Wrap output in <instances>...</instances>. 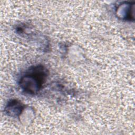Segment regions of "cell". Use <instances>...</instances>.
<instances>
[{
  "label": "cell",
  "instance_id": "cell-1",
  "mask_svg": "<svg viewBox=\"0 0 135 135\" xmlns=\"http://www.w3.org/2000/svg\"><path fill=\"white\" fill-rule=\"evenodd\" d=\"M47 71L43 66L37 65L29 69L20 81V85L26 93L31 94L36 93L41 88L46 76Z\"/></svg>",
  "mask_w": 135,
  "mask_h": 135
},
{
  "label": "cell",
  "instance_id": "cell-2",
  "mask_svg": "<svg viewBox=\"0 0 135 135\" xmlns=\"http://www.w3.org/2000/svg\"><path fill=\"white\" fill-rule=\"evenodd\" d=\"M23 109L24 106L20 101L16 100H12L6 106L5 111L8 115L15 117L20 115Z\"/></svg>",
  "mask_w": 135,
  "mask_h": 135
}]
</instances>
